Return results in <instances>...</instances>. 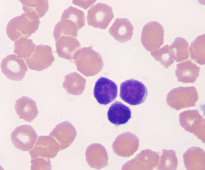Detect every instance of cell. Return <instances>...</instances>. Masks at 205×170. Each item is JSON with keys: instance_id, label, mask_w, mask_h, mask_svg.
Wrapping results in <instances>:
<instances>
[{"instance_id": "cell-1", "label": "cell", "mask_w": 205, "mask_h": 170, "mask_svg": "<svg viewBox=\"0 0 205 170\" xmlns=\"http://www.w3.org/2000/svg\"><path fill=\"white\" fill-rule=\"evenodd\" d=\"M84 12L72 6H70L62 13L60 20L55 26L53 36L55 40L62 36L76 38L77 31L85 23Z\"/></svg>"}, {"instance_id": "cell-2", "label": "cell", "mask_w": 205, "mask_h": 170, "mask_svg": "<svg viewBox=\"0 0 205 170\" xmlns=\"http://www.w3.org/2000/svg\"><path fill=\"white\" fill-rule=\"evenodd\" d=\"M40 23L39 18L24 13L9 21L6 26V34L14 41L23 37L28 38L37 30Z\"/></svg>"}, {"instance_id": "cell-3", "label": "cell", "mask_w": 205, "mask_h": 170, "mask_svg": "<svg viewBox=\"0 0 205 170\" xmlns=\"http://www.w3.org/2000/svg\"><path fill=\"white\" fill-rule=\"evenodd\" d=\"M73 59L77 69L86 76L96 74L103 65L101 56L91 46L79 49L75 55Z\"/></svg>"}, {"instance_id": "cell-4", "label": "cell", "mask_w": 205, "mask_h": 170, "mask_svg": "<svg viewBox=\"0 0 205 170\" xmlns=\"http://www.w3.org/2000/svg\"><path fill=\"white\" fill-rule=\"evenodd\" d=\"M148 94L147 89L141 82L133 79L123 82L120 86V96L124 101L131 105L143 103Z\"/></svg>"}, {"instance_id": "cell-5", "label": "cell", "mask_w": 205, "mask_h": 170, "mask_svg": "<svg viewBox=\"0 0 205 170\" xmlns=\"http://www.w3.org/2000/svg\"><path fill=\"white\" fill-rule=\"evenodd\" d=\"M164 31L162 26L157 21L146 24L143 27L141 41L143 45L148 51L159 48L164 42Z\"/></svg>"}, {"instance_id": "cell-6", "label": "cell", "mask_w": 205, "mask_h": 170, "mask_svg": "<svg viewBox=\"0 0 205 170\" xmlns=\"http://www.w3.org/2000/svg\"><path fill=\"white\" fill-rule=\"evenodd\" d=\"M181 126L185 130L192 133L205 143V121L197 110H189L179 115Z\"/></svg>"}, {"instance_id": "cell-7", "label": "cell", "mask_w": 205, "mask_h": 170, "mask_svg": "<svg viewBox=\"0 0 205 170\" xmlns=\"http://www.w3.org/2000/svg\"><path fill=\"white\" fill-rule=\"evenodd\" d=\"M114 17L112 8L108 5L98 3L87 11L88 24L94 27L105 29Z\"/></svg>"}, {"instance_id": "cell-8", "label": "cell", "mask_w": 205, "mask_h": 170, "mask_svg": "<svg viewBox=\"0 0 205 170\" xmlns=\"http://www.w3.org/2000/svg\"><path fill=\"white\" fill-rule=\"evenodd\" d=\"M54 60L51 47L42 44L36 45L31 55L25 59L29 69L38 71L49 67Z\"/></svg>"}, {"instance_id": "cell-9", "label": "cell", "mask_w": 205, "mask_h": 170, "mask_svg": "<svg viewBox=\"0 0 205 170\" xmlns=\"http://www.w3.org/2000/svg\"><path fill=\"white\" fill-rule=\"evenodd\" d=\"M1 67L7 78L15 81L22 80L27 71L23 59L13 54L8 55L3 59Z\"/></svg>"}, {"instance_id": "cell-10", "label": "cell", "mask_w": 205, "mask_h": 170, "mask_svg": "<svg viewBox=\"0 0 205 170\" xmlns=\"http://www.w3.org/2000/svg\"><path fill=\"white\" fill-rule=\"evenodd\" d=\"M37 135L33 128L28 125L16 127L11 135V139L14 146L23 151H28L33 147Z\"/></svg>"}, {"instance_id": "cell-11", "label": "cell", "mask_w": 205, "mask_h": 170, "mask_svg": "<svg viewBox=\"0 0 205 170\" xmlns=\"http://www.w3.org/2000/svg\"><path fill=\"white\" fill-rule=\"evenodd\" d=\"M60 150L58 143L52 137L49 136H40L35 144L29 151L31 158L41 157L49 159L55 157Z\"/></svg>"}, {"instance_id": "cell-12", "label": "cell", "mask_w": 205, "mask_h": 170, "mask_svg": "<svg viewBox=\"0 0 205 170\" xmlns=\"http://www.w3.org/2000/svg\"><path fill=\"white\" fill-rule=\"evenodd\" d=\"M93 94L99 103L106 105L116 98L117 95V85L107 78L100 77L95 83Z\"/></svg>"}, {"instance_id": "cell-13", "label": "cell", "mask_w": 205, "mask_h": 170, "mask_svg": "<svg viewBox=\"0 0 205 170\" xmlns=\"http://www.w3.org/2000/svg\"><path fill=\"white\" fill-rule=\"evenodd\" d=\"M159 154L149 149L142 151L135 158L126 163L122 169L152 170L157 165Z\"/></svg>"}, {"instance_id": "cell-14", "label": "cell", "mask_w": 205, "mask_h": 170, "mask_svg": "<svg viewBox=\"0 0 205 170\" xmlns=\"http://www.w3.org/2000/svg\"><path fill=\"white\" fill-rule=\"evenodd\" d=\"M139 140L133 134L126 132L120 135L112 145L114 152L117 155L124 157H129L137 150Z\"/></svg>"}, {"instance_id": "cell-15", "label": "cell", "mask_w": 205, "mask_h": 170, "mask_svg": "<svg viewBox=\"0 0 205 170\" xmlns=\"http://www.w3.org/2000/svg\"><path fill=\"white\" fill-rule=\"evenodd\" d=\"M76 132L73 126L68 121H64L57 125L50 133L59 145L60 150L68 147L73 141Z\"/></svg>"}, {"instance_id": "cell-16", "label": "cell", "mask_w": 205, "mask_h": 170, "mask_svg": "<svg viewBox=\"0 0 205 170\" xmlns=\"http://www.w3.org/2000/svg\"><path fill=\"white\" fill-rule=\"evenodd\" d=\"M56 51L58 55L63 58L72 60L81 45L75 38L62 36L55 40Z\"/></svg>"}, {"instance_id": "cell-17", "label": "cell", "mask_w": 205, "mask_h": 170, "mask_svg": "<svg viewBox=\"0 0 205 170\" xmlns=\"http://www.w3.org/2000/svg\"><path fill=\"white\" fill-rule=\"evenodd\" d=\"M86 156L87 163L92 167L100 169L107 164V152L100 144H93L89 146L86 152Z\"/></svg>"}, {"instance_id": "cell-18", "label": "cell", "mask_w": 205, "mask_h": 170, "mask_svg": "<svg viewBox=\"0 0 205 170\" xmlns=\"http://www.w3.org/2000/svg\"><path fill=\"white\" fill-rule=\"evenodd\" d=\"M133 27L131 22L126 18H117L110 28L109 32L119 42L127 41L131 38Z\"/></svg>"}, {"instance_id": "cell-19", "label": "cell", "mask_w": 205, "mask_h": 170, "mask_svg": "<svg viewBox=\"0 0 205 170\" xmlns=\"http://www.w3.org/2000/svg\"><path fill=\"white\" fill-rule=\"evenodd\" d=\"M15 108L20 118L29 122L37 116L38 113L35 101L25 96L16 101Z\"/></svg>"}, {"instance_id": "cell-20", "label": "cell", "mask_w": 205, "mask_h": 170, "mask_svg": "<svg viewBox=\"0 0 205 170\" xmlns=\"http://www.w3.org/2000/svg\"><path fill=\"white\" fill-rule=\"evenodd\" d=\"M183 158L187 169L205 170V152L202 149L190 148L184 154Z\"/></svg>"}, {"instance_id": "cell-21", "label": "cell", "mask_w": 205, "mask_h": 170, "mask_svg": "<svg viewBox=\"0 0 205 170\" xmlns=\"http://www.w3.org/2000/svg\"><path fill=\"white\" fill-rule=\"evenodd\" d=\"M109 121L118 125L127 122L131 117L130 108L119 101H116L109 107L107 113Z\"/></svg>"}, {"instance_id": "cell-22", "label": "cell", "mask_w": 205, "mask_h": 170, "mask_svg": "<svg viewBox=\"0 0 205 170\" xmlns=\"http://www.w3.org/2000/svg\"><path fill=\"white\" fill-rule=\"evenodd\" d=\"M86 83V80L83 77L74 72L65 76L63 86L68 93L79 95L84 90Z\"/></svg>"}, {"instance_id": "cell-23", "label": "cell", "mask_w": 205, "mask_h": 170, "mask_svg": "<svg viewBox=\"0 0 205 170\" xmlns=\"http://www.w3.org/2000/svg\"><path fill=\"white\" fill-rule=\"evenodd\" d=\"M22 5V9L25 13L28 14L39 18L43 16L49 8L47 0H20Z\"/></svg>"}, {"instance_id": "cell-24", "label": "cell", "mask_w": 205, "mask_h": 170, "mask_svg": "<svg viewBox=\"0 0 205 170\" xmlns=\"http://www.w3.org/2000/svg\"><path fill=\"white\" fill-rule=\"evenodd\" d=\"M205 34L197 36L192 42L190 47L191 58L201 64L205 63Z\"/></svg>"}, {"instance_id": "cell-25", "label": "cell", "mask_w": 205, "mask_h": 170, "mask_svg": "<svg viewBox=\"0 0 205 170\" xmlns=\"http://www.w3.org/2000/svg\"><path fill=\"white\" fill-rule=\"evenodd\" d=\"M36 45L31 39L22 37L15 41L14 52L19 57L25 59L33 53Z\"/></svg>"}, {"instance_id": "cell-26", "label": "cell", "mask_w": 205, "mask_h": 170, "mask_svg": "<svg viewBox=\"0 0 205 170\" xmlns=\"http://www.w3.org/2000/svg\"><path fill=\"white\" fill-rule=\"evenodd\" d=\"M151 53L156 60L167 68L174 62L175 59L174 51L170 46L168 45L152 51Z\"/></svg>"}, {"instance_id": "cell-27", "label": "cell", "mask_w": 205, "mask_h": 170, "mask_svg": "<svg viewBox=\"0 0 205 170\" xmlns=\"http://www.w3.org/2000/svg\"><path fill=\"white\" fill-rule=\"evenodd\" d=\"M170 46L174 51L175 59L177 62L188 58L189 44L184 38L177 37Z\"/></svg>"}, {"instance_id": "cell-28", "label": "cell", "mask_w": 205, "mask_h": 170, "mask_svg": "<svg viewBox=\"0 0 205 170\" xmlns=\"http://www.w3.org/2000/svg\"><path fill=\"white\" fill-rule=\"evenodd\" d=\"M178 165V160L174 150H164L157 166L159 170H175Z\"/></svg>"}, {"instance_id": "cell-29", "label": "cell", "mask_w": 205, "mask_h": 170, "mask_svg": "<svg viewBox=\"0 0 205 170\" xmlns=\"http://www.w3.org/2000/svg\"><path fill=\"white\" fill-rule=\"evenodd\" d=\"M31 170H49L51 169V162L49 159L41 157L31 158Z\"/></svg>"}]
</instances>
